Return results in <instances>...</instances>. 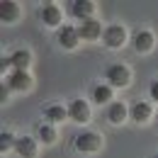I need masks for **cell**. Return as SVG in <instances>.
<instances>
[{"instance_id":"6da1fadb","label":"cell","mask_w":158,"mask_h":158,"mask_svg":"<svg viewBox=\"0 0 158 158\" xmlns=\"http://www.w3.org/2000/svg\"><path fill=\"white\" fill-rule=\"evenodd\" d=\"M73 146L80 153H95V151L102 148V136L95 134V131H80L76 136V141H73Z\"/></svg>"},{"instance_id":"7a4b0ae2","label":"cell","mask_w":158,"mask_h":158,"mask_svg":"<svg viewBox=\"0 0 158 158\" xmlns=\"http://www.w3.org/2000/svg\"><path fill=\"white\" fill-rule=\"evenodd\" d=\"M107 80H110L107 85H112V88H127L131 80V71L124 63H114L107 68Z\"/></svg>"},{"instance_id":"3957f363","label":"cell","mask_w":158,"mask_h":158,"mask_svg":"<svg viewBox=\"0 0 158 158\" xmlns=\"http://www.w3.org/2000/svg\"><path fill=\"white\" fill-rule=\"evenodd\" d=\"M102 41L110 46V49H122L124 41H127V29L122 24H110L105 32H102Z\"/></svg>"},{"instance_id":"277c9868","label":"cell","mask_w":158,"mask_h":158,"mask_svg":"<svg viewBox=\"0 0 158 158\" xmlns=\"http://www.w3.org/2000/svg\"><path fill=\"white\" fill-rule=\"evenodd\" d=\"M39 20L46 24V27H59L61 20H63V15H61V7L59 5H54V2H46V5H41L39 7Z\"/></svg>"},{"instance_id":"5b68a950","label":"cell","mask_w":158,"mask_h":158,"mask_svg":"<svg viewBox=\"0 0 158 158\" xmlns=\"http://www.w3.org/2000/svg\"><path fill=\"white\" fill-rule=\"evenodd\" d=\"M7 88L15 90V93H24V90L32 88V76L27 71H12L7 76Z\"/></svg>"},{"instance_id":"8992f818","label":"cell","mask_w":158,"mask_h":158,"mask_svg":"<svg viewBox=\"0 0 158 158\" xmlns=\"http://www.w3.org/2000/svg\"><path fill=\"white\" fill-rule=\"evenodd\" d=\"M68 117L73 119V122H78V124H85L90 119V105L85 100H73L68 105Z\"/></svg>"},{"instance_id":"52a82bcc","label":"cell","mask_w":158,"mask_h":158,"mask_svg":"<svg viewBox=\"0 0 158 158\" xmlns=\"http://www.w3.org/2000/svg\"><path fill=\"white\" fill-rule=\"evenodd\" d=\"M102 32H105V29H102V24H100L95 17H90V20H83V22H80V29H78L80 39H88V41L100 39V34H102Z\"/></svg>"},{"instance_id":"ba28073f","label":"cell","mask_w":158,"mask_h":158,"mask_svg":"<svg viewBox=\"0 0 158 158\" xmlns=\"http://www.w3.org/2000/svg\"><path fill=\"white\" fill-rule=\"evenodd\" d=\"M22 15L20 5L15 2V0H5V2H0V20L5 22V24H12V22H17Z\"/></svg>"},{"instance_id":"9c48e42d","label":"cell","mask_w":158,"mask_h":158,"mask_svg":"<svg viewBox=\"0 0 158 158\" xmlns=\"http://www.w3.org/2000/svg\"><path fill=\"white\" fill-rule=\"evenodd\" d=\"M153 44H156V37H153V32H148V29H141L134 34V49H136L139 54H148L151 49H153Z\"/></svg>"},{"instance_id":"30bf717a","label":"cell","mask_w":158,"mask_h":158,"mask_svg":"<svg viewBox=\"0 0 158 158\" xmlns=\"http://www.w3.org/2000/svg\"><path fill=\"white\" fill-rule=\"evenodd\" d=\"M80 41V34L76 27H68V24H63L59 29V44L63 46V49H76Z\"/></svg>"},{"instance_id":"8fae6325","label":"cell","mask_w":158,"mask_h":158,"mask_svg":"<svg viewBox=\"0 0 158 158\" xmlns=\"http://www.w3.org/2000/svg\"><path fill=\"white\" fill-rule=\"evenodd\" d=\"M15 151L22 158H34L37 156V139L34 136H20L15 141Z\"/></svg>"},{"instance_id":"7c38bea8","label":"cell","mask_w":158,"mask_h":158,"mask_svg":"<svg viewBox=\"0 0 158 158\" xmlns=\"http://www.w3.org/2000/svg\"><path fill=\"white\" fill-rule=\"evenodd\" d=\"M71 12H73L80 22H83V20H90L93 12H95V2H93V0H76L73 7H71Z\"/></svg>"},{"instance_id":"4fadbf2b","label":"cell","mask_w":158,"mask_h":158,"mask_svg":"<svg viewBox=\"0 0 158 158\" xmlns=\"http://www.w3.org/2000/svg\"><path fill=\"white\" fill-rule=\"evenodd\" d=\"M10 63H12V71H27L32 63V54L27 49H17L10 54Z\"/></svg>"},{"instance_id":"5bb4252c","label":"cell","mask_w":158,"mask_h":158,"mask_svg":"<svg viewBox=\"0 0 158 158\" xmlns=\"http://www.w3.org/2000/svg\"><path fill=\"white\" fill-rule=\"evenodd\" d=\"M129 112H131V119H134L136 124H143V122L151 119V105H148V102H134Z\"/></svg>"},{"instance_id":"9a60e30c","label":"cell","mask_w":158,"mask_h":158,"mask_svg":"<svg viewBox=\"0 0 158 158\" xmlns=\"http://www.w3.org/2000/svg\"><path fill=\"white\" fill-rule=\"evenodd\" d=\"M127 105L124 102H110V107H107V119L112 122V124H122L124 119H127Z\"/></svg>"},{"instance_id":"2e32d148","label":"cell","mask_w":158,"mask_h":158,"mask_svg":"<svg viewBox=\"0 0 158 158\" xmlns=\"http://www.w3.org/2000/svg\"><path fill=\"white\" fill-rule=\"evenodd\" d=\"M34 134H37L34 139H39L41 143H54L56 141V129L51 124H37L34 127Z\"/></svg>"},{"instance_id":"e0dca14e","label":"cell","mask_w":158,"mask_h":158,"mask_svg":"<svg viewBox=\"0 0 158 158\" xmlns=\"http://www.w3.org/2000/svg\"><path fill=\"white\" fill-rule=\"evenodd\" d=\"M44 117L49 119V124H56V122H63V119L68 117V110L61 107V105H49L44 110Z\"/></svg>"},{"instance_id":"ac0fdd59","label":"cell","mask_w":158,"mask_h":158,"mask_svg":"<svg viewBox=\"0 0 158 158\" xmlns=\"http://www.w3.org/2000/svg\"><path fill=\"white\" fill-rule=\"evenodd\" d=\"M93 100H95L98 105L110 102V100H112V85H98V88L93 90Z\"/></svg>"},{"instance_id":"d6986e66","label":"cell","mask_w":158,"mask_h":158,"mask_svg":"<svg viewBox=\"0 0 158 158\" xmlns=\"http://www.w3.org/2000/svg\"><path fill=\"white\" fill-rule=\"evenodd\" d=\"M15 141H17V139L12 136L10 131H2V134H0V151H7V148H15Z\"/></svg>"},{"instance_id":"ffe728a7","label":"cell","mask_w":158,"mask_h":158,"mask_svg":"<svg viewBox=\"0 0 158 158\" xmlns=\"http://www.w3.org/2000/svg\"><path fill=\"white\" fill-rule=\"evenodd\" d=\"M151 100H156V102H158V80L151 83Z\"/></svg>"},{"instance_id":"44dd1931","label":"cell","mask_w":158,"mask_h":158,"mask_svg":"<svg viewBox=\"0 0 158 158\" xmlns=\"http://www.w3.org/2000/svg\"><path fill=\"white\" fill-rule=\"evenodd\" d=\"M12 63H10V56H5V59H0V71H7Z\"/></svg>"},{"instance_id":"7402d4cb","label":"cell","mask_w":158,"mask_h":158,"mask_svg":"<svg viewBox=\"0 0 158 158\" xmlns=\"http://www.w3.org/2000/svg\"><path fill=\"white\" fill-rule=\"evenodd\" d=\"M7 90H10V88H7V85H5V88H0V100H2V102H5V100H7Z\"/></svg>"},{"instance_id":"603a6c76","label":"cell","mask_w":158,"mask_h":158,"mask_svg":"<svg viewBox=\"0 0 158 158\" xmlns=\"http://www.w3.org/2000/svg\"><path fill=\"white\" fill-rule=\"evenodd\" d=\"M156 158H158V156H156Z\"/></svg>"}]
</instances>
